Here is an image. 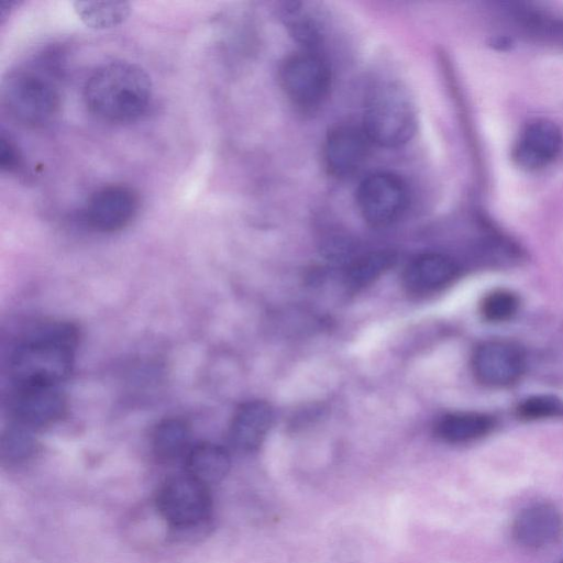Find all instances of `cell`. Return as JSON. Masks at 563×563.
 Instances as JSON below:
<instances>
[{
    "mask_svg": "<svg viewBox=\"0 0 563 563\" xmlns=\"http://www.w3.org/2000/svg\"><path fill=\"white\" fill-rule=\"evenodd\" d=\"M190 442V427L181 418H166L153 429L151 446L153 454L161 462H173L185 456Z\"/></svg>",
    "mask_w": 563,
    "mask_h": 563,
    "instance_id": "obj_17",
    "label": "cell"
},
{
    "mask_svg": "<svg viewBox=\"0 0 563 563\" xmlns=\"http://www.w3.org/2000/svg\"><path fill=\"white\" fill-rule=\"evenodd\" d=\"M371 143L363 128L346 124L332 128L323 146L325 168L335 177L354 174L365 161Z\"/></svg>",
    "mask_w": 563,
    "mask_h": 563,
    "instance_id": "obj_11",
    "label": "cell"
},
{
    "mask_svg": "<svg viewBox=\"0 0 563 563\" xmlns=\"http://www.w3.org/2000/svg\"><path fill=\"white\" fill-rule=\"evenodd\" d=\"M14 424L30 431L58 422L67 411V401L57 386H15L9 401Z\"/></svg>",
    "mask_w": 563,
    "mask_h": 563,
    "instance_id": "obj_9",
    "label": "cell"
},
{
    "mask_svg": "<svg viewBox=\"0 0 563 563\" xmlns=\"http://www.w3.org/2000/svg\"><path fill=\"white\" fill-rule=\"evenodd\" d=\"M36 451V443L31 431L13 424L1 438V459L9 464L27 461Z\"/></svg>",
    "mask_w": 563,
    "mask_h": 563,
    "instance_id": "obj_22",
    "label": "cell"
},
{
    "mask_svg": "<svg viewBox=\"0 0 563 563\" xmlns=\"http://www.w3.org/2000/svg\"><path fill=\"white\" fill-rule=\"evenodd\" d=\"M78 330L69 322L41 324L14 347L9 371L15 386H57L71 373Z\"/></svg>",
    "mask_w": 563,
    "mask_h": 563,
    "instance_id": "obj_2",
    "label": "cell"
},
{
    "mask_svg": "<svg viewBox=\"0 0 563 563\" xmlns=\"http://www.w3.org/2000/svg\"><path fill=\"white\" fill-rule=\"evenodd\" d=\"M56 68L51 57H40L5 75L1 99L13 120L29 128H43L57 118L60 91Z\"/></svg>",
    "mask_w": 563,
    "mask_h": 563,
    "instance_id": "obj_3",
    "label": "cell"
},
{
    "mask_svg": "<svg viewBox=\"0 0 563 563\" xmlns=\"http://www.w3.org/2000/svg\"><path fill=\"white\" fill-rule=\"evenodd\" d=\"M284 19L290 33L309 51L319 43L321 26L316 14L302 8V3H289L284 9Z\"/></svg>",
    "mask_w": 563,
    "mask_h": 563,
    "instance_id": "obj_21",
    "label": "cell"
},
{
    "mask_svg": "<svg viewBox=\"0 0 563 563\" xmlns=\"http://www.w3.org/2000/svg\"><path fill=\"white\" fill-rule=\"evenodd\" d=\"M472 367L479 383L489 387L508 386L523 374L526 353L511 341H487L475 350Z\"/></svg>",
    "mask_w": 563,
    "mask_h": 563,
    "instance_id": "obj_10",
    "label": "cell"
},
{
    "mask_svg": "<svg viewBox=\"0 0 563 563\" xmlns=\"http://www.w3.org/2000/svg\"><path fill=\"white\" fill-rule=\"evenodd\" d=\"M519 308L518 296L508 289H495L487 294L482 303L481 312L487 321L500 322L512 318Z\"/></svg>",
    "mask_w": 563,
    "mask_h": 563,
    "instance_id": "obj_23",
    "label": "cell"
},
{
    "mask_svg": "<svg viewBox=\"0 0 563 563\" xmlns=\"http://www.w3.org/2000/svg\"><path fill=\"white\" fill-rule=\"evenodd\" d=\"M489 416L478 412H455L437 424V434L450 443H464L486 435L493 428Z\"/></svg>",
    "mask_w": 563,
    "mask_h": 563,
    "instance_id": "obj_18",
    "label": "cell"
},
{
    "mask_svg": "<svg viewBox=\"0 0 563 563\" xmlns=\"http://www.w3.org/2000/svg\"><path fill=\"white\" fill-rule=\"evenodd\" d=\"M562 144L563 136L558 125L538 119L521 131L515 146V159L527 169L542 168L556 158Z\"/></svg>",
    "mask_w": 563,
    "mask_h": 563,
    "instance_id": "obj_12",
    "label": "cell"
},
{
    "mask_svg": "<svg viewBox=\"0 0 563 563\" xmlns=\"http://www.w3.org/2000/svg\"><path fill=\"white\" fill-rule=\"evenodd\" d=\"M155 504L161 517L180 532L200 528L212 511L209 486L186 473L166 479Z\"/></svg>",
    "mask_w": 563,
    "mask_h": 563,
    "instance_id": "obj_5",
    "label": "cell"
},
{
    "mask_svg": "<svg viewBox=\"0 0 563 563\" xmlns=\"http://www.w3.org/2000/svg\"><path fill=\"white\" fill-rule=\"evenodd\" d=\"M140 209L139 194L123 184L95 190L82 209L85 223L95 231L113 233L126 228Z\"/></svg>",
    "mask_w": 563,
    "mask_h": 563,
    "instance_id": "obj_8",
    "label": "cell"
},
{
    "mask_svg": "<svg viewBox=\"0 0 563 563\" xmlns=\"http://www.w3.org/2000/svg\"><path fill=\"white\" fill-rule=\"evenodd\" d=\"M561 563H563V561Z\"/></svg>",
    "mask_w": 563,
    "mask_h": 563,
    "instance_id": "obj_26",
    "label": "cell"
},
{
    "mask_svg": "<svg viewBox=\"0 0 563 563\" xmlns=\"http://www.w3.org/2000/svg\"><path fill=\"white\" fill-rule=\"evenodd\" d=\"M527 420L563 417V400L553 395H538L525 399L517 409Z\"/></svg>",
    "mask_w": 563,
    "mask_h": 563,
    "instance_id": "obj_24",
    "label": "cell"
},
{
    "mask_svg": "<svg viewBox=\"0 0 563 563\" xmlns=\"http://www.w3.org/2000/svg\"><path fill=\"white\" fill-rule=\"evenodd\" d=\"M273 422L271 406L262 400L242 404L234 412L229 440L241 452H252L260 448Z\"/></svg>",
    "mask_w": 563,
    "mask_h": 563,
    "instance_id": "obj_14",
    "label": "cell"
},
{
    "mask_svg": "<svg viewBox=\"0 0 563 563\" xmlns=\"http://www.w3.org/2000/svg\"><path fill=\"white\" fill-rule=\"evenodd\" d=\"M356 203L363 219L372 227L393 224L409 206L406 183L389 172L367 175L356 190Z\"/></svg>",
    "mask_w": 563,
    "mask_h": 563,
    "instance_id": "obj_7",
    "label": "cell"
},
{
    "mask_svg": "<svg viewBox=\"0 0 563 563\" xmlns=\"http://www.w3.org/2000/svg\"><path fill=\"white\" fill-rule=\"evenodd\" d=\"M457 265L449 256L426 253L417 256L404 272V286L409 292L423 295L449 285L457 275Z\"/></svg>",
    "mask_w": 563,
    "mask_h": 563,
    "instance_id": "obj_15",
    "label": "cell"
},
{
    "mask_svg": "<svg viewBox=\"0 0 563 563\" xmlns=\"http://www.w3.org/2000/svg\"><path fill=\"white\" fill-rule=\"evenodd\" d=\"M563 529L559 510L549 504L522 509L515 519L512 534L522 547L539 549L555 542Z\"/></svg>",
    "mask_w": 563,
    "mask_h": 563,
    "instance_id": "obj_13",
    "label": "cell"
},
{
    "mask_svg": "<svg viewBox=\"0 0 563 563\" xmlns=\"http://www.w3.org/2000/svg\"><path fill=\"white\" fill-rule=\"evenodd\" d=\"M395 261V254L389 251L373 252L360 257L349 269L347 285L353 289L365 287L391 267Z\"/></svg>",
    "mask_w": 563,
    "mask_h": 563,
    "instance_id": "obj_20",
    "label": "cell"
},
{
    "mask_svg": "<svg viewBox=\"0 0 563 563\" xmlns=\"http://www.w3.org/2000/svg\"><path fill=\"white\" fill-rule=\"evenodd\" d=\"M186 474L210 486L221 482L230 470L228 451L216 443L200 442L184 456Z\"/></svg>",
    "mask_w": 563,
    "mask_h": 563,
    "instance_id": "obj_16",
    "label": "cell"
},
{
    "mask_svg": "<svg viewBox=\"0 0 563 563\" xmlns=\"http://www.w3.org/2000/svg\"><path fill=\"white\" fill-rule=\"evenodd\" d=\"M278 80L286 97L302 110H313L327 99L331 71L325 60L312 51L288 55L282 62Z\"/></svg>",
    "mask_w": 563,
    "mask_h": 563,
    "instance_id": "obj_6",
    "label": "cell"
},
{
    "mask_svg": "<svg viewBox=\"0 0 563 563\" xmlns=\"http://www.w3.org/2000/svg\"><path fill=\"white\" fill-rule=\"evenodd\" d=\"M74 10L87 26L100 30L123 23L131 5L125 1H76Z\"/></svg>",
    "mask_w": 563,
    "mask_h": 563,
    "instance_id": "obj_19",
    "label": "cell"
},
{
    "mask_svg": "<svg viewBox=\"0 0 563 563\" xmlns=\"http://www.w3.org/2000/svg\"><path fill=\"white\" fill-rule=\"evenodd\" d=\"M84 100L98 119L125 124L141 119L153 100L147 73L128 60H112L98 66L87 78Z\"/></svg>",
    "mask_w": 563,
    "mask_h": 563,
    "instance_id": "obj_1",
    "label": "cell"
},
{
    "mask_svg": "<svg viewBox=\"0 0 563 563\" xmlns=\"http://www.w3.org/2000/svg\"><path fill=\"white\" fill-rule=\"evenodd\" d=\"M417 111L406 88L397 82H383L366 99L363 130L372 143L398 147L417 130Z\"/></svg>",
    "mask_w": 563,
    "mask_h": 563,
    "instance_id": "obj_4",
    "label": "cell"
},
{
    "mask_svg": "<svg viewBox=\"0 0 563 563\" xmlns=\"http://www.w3.org/2000/svg\"><path fill=\"white\" fill-rule=\"evenodd\" d=\"M22 167L21 153L13 140L4 134L0 135V168L5 173H15Z\"/></svg>",
    "mask_w": 563,
    "mask_h": 563,
    "instance_id": "obj_25",
    "label": "cell"
}]
</instances>
